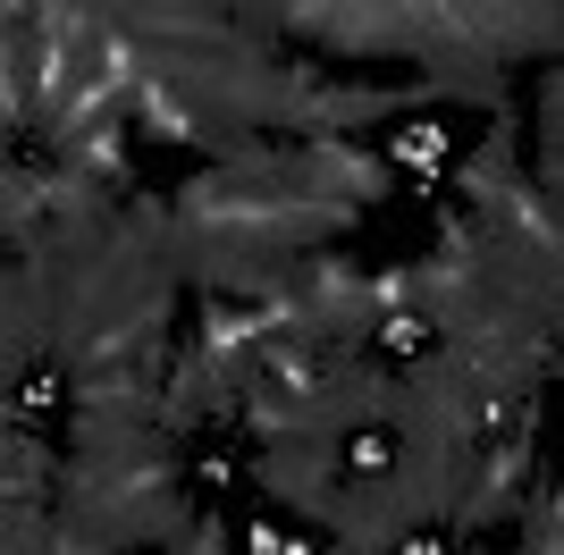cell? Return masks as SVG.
Here are the masks:
<instances>
[{
  "mask_svg": "<svg viewBox=\"0 0 564 555\" xmlns=\"http://www.w3.org/2000/svg\"><path fill=\"white\" fill-rule=\"evenodd\" d=\"M397 555H447V538H430V531H413V538H404Z\"/></svg>",
  "mask_w": 564,
  "mask_h": 555,
  "instance_id": "obj_2",
  "label": "cell"
},
{
  "mask_svg": "<svg viewBox=\"0 0 564 555\" xmlns=\"http://www.w3.org/2000/svg\"><path fill=\"white\" fill-rule=\"evenodd\" d=\"M388 161H397L404 177H438V168L455 161V135H447V127H422V118H413V127H397V135H388Z\"/></svg>",
  "mask_w": 564,
  "mask_h": 555,
  "instance_id": "obj_1",
  "label": "cell"
}]
</instances>
